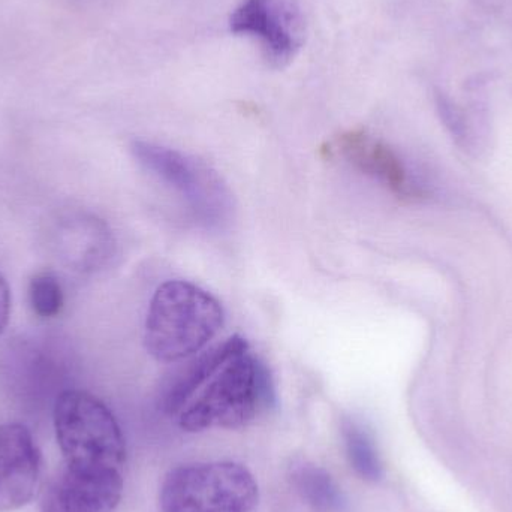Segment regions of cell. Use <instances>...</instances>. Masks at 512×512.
Masks as SVG:
<instances>
[{
	"label": "cell",
	"mask_w": 512,
	"mask_h": 512,
	"mask_svg": "<svg viewBox=\"0 0 512 512\" xmlns=\"http://www.w3.org/2000/svg\"><path fill=\"white\" fill-rule=\"evenodd\" d=\"M276 405V390L267 366L240 349L207 379L194 399L179 414L186 432L242 429Z\"/></svg>",
	"instance_id": "1"
},
{
	"label": "cell",
	"mask_w": 512,
	"mask_h": 512,
	"mask_svg": "<svg viewBox=\"0 0 512 512\" xmlns=\"http://www.w3.org/2000/svg\"><path fill=\"white\" fill-rule=\"evenodd\" d=\"M248 342L243 337L233 336L222 345L204 352L200 358L180 369L165 385L161 396V406L170 415H179L185 406L194 399L207 379L227 361L231 355L246 348Z\"/></svg>",
	"instance_id": "11"
},
{
	"label": "cell",
	"mask_w": 512,
	"mask_h": 512,
	"mask_svg": "<svg viewBox=\"0 0 512 512\" xmlns=\"http://www.w3.org/2000/svg\"><path fill=\"white\" fill-rule=\"evenodd\" d=\"M352 167L373 177L397 197L418 200L423 189L414 182L402 158L387 143L364 131H349L331 143V149Z\"/></svg>",
	"instance_id": "10"
},
{
	"label": "cell",
	"mask_w": 512,
	"mask_h": 512,
	"mask_svg": "<svg viewBox=\"0 0 512 512\" xmlns=\"http://www.w3.org/2000/svg\"><path fill=\"white\" fill-rule=\"evenodd\" d=\"M346 459L361 480L379 483L384 478V465L376 447L375 438L366 426L352 417H345L340 424Z\"/></svg>",
	"instance_id": "12"
},
{
	"label": "cell",
	"mask_w": 512,
	"mask_h": 512,
	"mask_svg": "<svg viewBox=\"0 0 512 512\" xmlns=\"http://www.w3.org/2000/svg\"><path fill=\"white\" fill-rule=\"evenodd\" d=\"M47 243L56 261L78 274L102 270L114 252L108 225L86 212L60 215L48 231Z\"/></svg>",
	"instance_id": "7"
},
{
	"label": "cell",
	"mask_w": 512,
	"mask_h": 512,
	"mask_svg": "<svg viewBox=\"0 0 512 512\" xmlns=\"http://www.w3.org/2000/svg\"><path fill=\"white\" fill-rule=\"evenodd\" d=\"M54 430L65 466L125 472L126 444L113 412L87 391L65 390L54 400Z\"/></svg>",
	"instance_id": "3"
},
{
	"label": "cell",
	"mask_w": 512,
	"mask_h": 512,
	"mask_svg": "<svg viewBox=\"0 0 512 512\" xmlns=\"http://www.w3.org/2000/svg\"><path fill=\"white\" fill-rule=\"evenodd\" d=\"M27 297L33 315L41 319L56 318L65 306L62 283L51 271H41L30 279Z\"/></svg>",
	"instance_id": "14"
},
{
	"label": "cell",
	"mask_w": 512,
	"mask_h": 512,
	"mask_svg": "<svg viewBox=\"0 0 512 512\" xmlns=\"http://www.w3.org/2000/svg\"><path fill=\"white\" fill-rule=\"evenodd\" d=\"M132 153L146 170L176 189L195 218L207 227H219L230 218V192L221 177L203 162L146 141H134Z\"/></svg>",
	"instance_id": "5"
},
{
	"label": "cell",
	"mask_w": 512,
	"mask_h": 512,
	"mask_svg": "<svg viewBox=\"0 0 512 512\" xmlns=\"http://www.w3.org/2000/svg\"><path fill=\"white\" fill-rule=\"evenodd\" d=\"M292 484L301 498L319 512H343L346 510L345 493L339 484L321 466L300 463L292 469Z\"/></svg>",
	"instance_id": "13"
},
{
	"label": "cell",
	"mask_w": 512,
	"mask_h": 512,
	"mask_svg": "<svg viewBox=\"0 0 512 512\" xmlns=\"http://www.w3.org/2000/svg\"><path fill=\"white\" fill-rule=\"evenodd\" d=\"M258 498L254 474L234 462L177 466L159 490L161 512H252Z\"/></svg>",
	"instance_id": "4"
},
{
	"label": "cell",
	"mask_w": 512,
	"mask_h": 512,
	"mask_svg": "<svg viewBox=\"0 0 512 512\" xmlns=\"http://www.w3.org/2000/svg\"><path fill=\"white\" fill-rule=\"evenodd\" d=\"M224 318V309L212 294L186 280H168L150 301L146 349L164 363L186 360L215 339Z\"/></svg>",
	"instance_id": "2"
},
{
	"label": "cell",
	"mask_w": 512,
	"mask_h": 512,
	"mask_svg": "<svg viewBox=\"0 0 512 512\" xmlns=\"http://www.w3.org/2000/svg\"><path fill=\"white\" fill-rule=\"evenodd\" d=\"M9 316H11V289L3 274L0 273V336L8 327Z\"/></svg>",
	"instance_id": "16"
},
{
	"label": "cell",
	"mask_w": 512,
	"mask_h": 512,
	"mask_svg": "<svg viewBox=\"0 0 512 512\" xmlns=\"http://www.w3.org/2000/svg\"><path fill=\"white\" fill-rule=\"evenodd\" d=\"M123 474L65 468L45 490L41 512H114L122 501Z\"/></svg>",
	"instance_id": "8"
},
{
	"label": "cell",
	"mask_w": 512,
	"mask_h": 512,
	"mask_svg": "<svg viewBox=\"0 0 512 512\" xmlns=\"http://www.w3.org/2000/svg\"><path fill=\"white\" fill-rule=\"evenodd\" d=\"M436 99H438L439 113H441L442 119L447 123L448 128H451L454 134L462 135L465 126H463V120L462 117H460L459 111H457L456 108L451 105V102L448 101L444 95H441V93H438Z\"/></svg>",
	"instance_id": "15"
},
{
	"label": "cell",
	"mask_w": 512,
	"mask_h": 512,
	"mask_svg": "<svg viewBox=\"0 0 512 512\" xmlns=\"http://www.w3.org/2000/svg\"><path fill=\"white\" fill-rule=\"evenodd\" d=\"M41 477V453L21 424L0 426V512L20 510L32 501Z\"/></svg>",
	"instance_id": "9"
},
{
	"label": "cell",
	"mask_w": 512,
	"mask_h": 512,
	"mask_svg": "<svg viewBox=\"0 0 512 512\" xmlns=\"http://www.w3.org/2000/svg\"><path fill=\"white\" fill-rule=\"evenodd\" d=\"M230 27L239 35L258 38L276 68L288 65L303 45L304 21L297 0H245L231 15Z\"/></svg>",
	"instance_id": "6"
}]
</instances>
